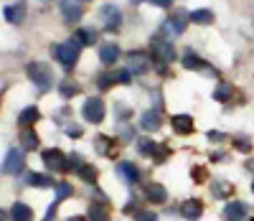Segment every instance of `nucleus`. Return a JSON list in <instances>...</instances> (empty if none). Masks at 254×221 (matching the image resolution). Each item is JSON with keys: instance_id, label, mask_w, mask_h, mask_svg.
<instances>
[{"instance_id": "09e8293b", "label": "nucleus", "mask_w": 254, "mask_h": 221, "mask_svg": "<svg viewBox=\"0 0 254 221\" xmlns=\"http://www.w3.org/2000/svg\"><path fill=\"white\" fill-rule=\"evenodd\" d=\"M252 191H254V183H252Z\"/></svg>"}, {"instance_id": "72a5a7b5", "label": "nucleus", "mask_w": 254, "mask_h": 221, "mask_svg": "<svg viewBox=\"0 0 254 221\" xmlns=\"http://www.w3.org/2000/svg\"><path fill=\"white\" fill-rule=\"evenodd\" d=\"M115 81H117V84H132V72H130V69L115 72Z\"/></svg>"}, {"instance_id": "5701e85b", "label": "nucleus", "mask_w": 254, "mask_h": 221, "mask_svg": "<svg viewBox=\"0 0 254 221\" xmlns=\"http://www.w3.org/2000/svg\"><path fill=\"white\" fill-rule=\"evenodd\" d=\"M224 214H226L229 221H234V219H242V216L247 214V206H244L242 201H231V204H226Z\"/></svg>"}, {"instance_id": "c03bdc74", "label": "nucleus", "mask_w": 254, "mask_h": 221, "mask_svg": "<svg viewBox=\"0 0 254 221\" xmlns=\"http://www.w3.org/2000/svg\"><path fill=\"white\" fill-rule=\"evenodd\" d=\"M69 221H87V219H84V216H71Z\"/></svg>"}, {"instance_id": "2eb2a0df", "label": "nucleus", "mask_w": 254, "mask_h": 221, "mask_svg": "<svg viewBox=\"0 0 254 221\" xmlns=\"http://www.w3.org/2000/svg\"><path fill=\"white\" fill-rule=\"evenodd\" d=\"M89 221H110V206L104 201H92L89 204Z\"/></svg>"}, {"instance_id": "c756f323", "label": "nucleus", "mask_w": 254, "mask_h": 221, "mask_svg": "<svg viewBox=\"0 0 254 221\" xmlns=\"http://www.w3.org/2000/svg\"><path fill=\"white\" fill-rule=\"evenodd\" d=\"M117 132H120V138H122V143H132V138H135V130H132L130 125H127V122H120Z\"/></svg>"}, {"instance_id": "20e7f679", "label": "nucleus", "mask_w": 254, "mask_h": 221, "mask_svg": "<svg viewBox=\"0 0 254 221\" xmlns=\"http://www.w3.org/2000/svg\"><path fill=\"white\" fill-rule=\"evenodd\" d=\"M81 115H84L87 122L99 125L104 120V115H107V107H104V102L99 97H89L87 102H84V107H81Z\"/></svg>"}, {"instance_id": "e433bc0d", "label": "nucleus", "mask_w": 254, "mask_h": 221, "mask_svg": "<svg viewBox=\"0 0 254 221\" xmlns=\"http://www.w3.org/2000/svg\"><path fill=\"white\" fill-rule=\"evenodd\" d=\"M81 132H84V130H81L79 125H66V135H69V138H81Z\"/></svg>"}, {"instance_id": "7ed1b4c3", "label": "nucleus", "mask_w": 254, "mask_h": 221, "mask_svg": "<svg viewBox=\"0 0 254 221\" xmlns=\"http://www.w3.org/2000/svg\"><path fill=\"white\" fill-rule=\"evenodd\" d=\"M150 49H153V56H155L163 66L176 61V49H173V41H165L163 36H155V38L150 41Z\"/></svg>"}, {"instance_id": "393cba45", "label": "nucleus", "mask_w": 254, "mask_h": 221, "mask_svg": "<svg viewBox=\"0 0 254 221\" xmlns=\"http://www.w3.org/2000/svg\"><path fill=\"white\" fill-rule=\"evenodd\" d=\"M231 94H234V86H231L229 81H219V86L214 89V99L216 102H229Z\"/></svg>"}, {"instance_id": "0eeeda50", "label": "nucleus", "mask_w": 254, "mask_h": 221, "mask_svg": "<svg viewBox=\"0 0 254 221\" xmlns=\"http://www.w3.org/2000/svg\"><path fill=\"white\" fill-rule=\"evenodd\" d=\"M81 15H84L81 0H61V18H64V23H79Z\"/></svg>"}, {"instance_id": "f3484780", "label": "nucleus", "mask_w": 254, "mask_h": 221, "mask_svg": "<svg viewBox=\"0 0 254 221\" xmlns=\"http://www.w3.org/2000/svg\"><path fill=\"white\" fill-rule=\"evenodd\" d=\"M147 201L150 204H165L168 201V191L163 188V183H150L147 186Z\"/></svg>"}, {"instance_id": "9d476101", "label": "nucleus", "mask_w": 254, "mask_h": 221, "mask_svg": "<svg viewBox=\"0 0 254 221\" xmlns=\"http://www.w3.org/2000/svg\"><path fill=\"white\" fill-rule=\"evenodd\" d=\"M26 10H28L26 0H18L15 5H8L5 8V20H8V23H13V26L23 23V20H26Z\"/></svg>"}, {"instance_id": "de8ad7c7", "label": "nucleus", "mask_w": 254, "mask_h": 221, "mask_svg": "<svg viewBox=\"0 0 254 221\" xmlns=\"http://www.w3.org/2000/svg\"><path fill=\"white\" fill-rule=\"evenodd\" d=\"M234 221H242V219H234Z\"/></svg>"}, {"instance_id": "412c9836", "label": "nucleus", "mask_w": 254, "mask_h": 221, "mask_svg": "<svg viewBox=\"0 0 254 221\" xmlns=\"http://www.w3.org/2000/svg\"><path fill=\"white\" fill-rule=\"evenodd\" d=\"M38 117H41V112H38V107H26L23 112L18 115V122L23 125V127H31L33 122H38Z\"/></svg>"}, {"instance_id": "4be33fe9", "label": "nucleus", "mask_w": 254, "mask_h": 221, "mask_svg": "<svg viewBox=\"0 0 254 221\" xmlns=\"http://www.w3.org/2000/svg\"><path fill=\"white\" fill-rule=\"evenodd\" d=\"M190 20H193L196 26H208V23H214V13H211L208 8H201V10H193L188 15Z\"/></svg>"}, {"instance_id": "a19ab883", "label": "nucleus", "mask_w": 254, "mask_h": 221, "mask_svg": "<svg viewBox=\"0 0 254 221\" xmlns=\"http://www.w3.org/2000/svg\"><path fill=\"white\" fill-rule=\"evenodd\" d=\"M147 3H153V5H158V8H171L173 0H147Z\"/></svg>"}, {"instance_id": "7c9ffc66", "label": "nucleus", "mask_w": 254, "mask_h": 221, "mask_svg": "<svg viewBox=\"0 0 254 221\" xmlns=\"http://www.w3.org/2000/svg\"><path fill=\"white\" fill-rule=\"evenodd\" d=\"M211 193H214L216 198H224V196H229V193H231V186H229V183H224V181H216L214 186H211Z\"/></svg>"}, {"instance_id": "a211bd4d", "label": "nucleus", "mask_w": 254, "mask_h": 221, "mask_svg": "<svg viewBox=\"0 0 254 221\" xmlns=\"http://www.w3.org/2000/svg\"><path fill=\"white\" fill-rule=\"evenodd\" d=\"M10 219H13V221H31V219H33V211H31L23 201H15V204L10 206Z\"/></svg>"}, {"instance_id": "f704fd0d", "label": "nucleus", "mask_w": 254, "mask_h": 221, "mask_svg": "<svg viewBox=\"0 0 254 221\" xmlns=\"http://www.w3.org/2000/svg\"><path fill=\"white\" fill-rule=\"evenodd\" d=\"M112 81H115V76H107V74H99V76H97V86H99L102 92H104V89H110Z\"/></svg>"}, {"instance_id": "aec40b11", "label": "nucleus", "mask_w": 254, "mask_h": 221, "mask_svg": "<svg viewBox=\"0 0 254 221\" xmlns=\"http://www.w3.org/2000/svg\"><path fill=\"white\" fill-rule=\"evenodd\" d=\"M181 64H183V69H206L203 59L198 54H193V51H186L183 59H181Z\"/></svg>"}, {"instance_id": "9b49d317", "label": "nucleus", "mask_w": 254, "mask_h": 221, "mask_svg": "<svg viewBox=\"0 0 254 221\" xmlns=\"http://www.w3.org/2000/svg\"><path fill=\"white\" fill-rule=\"evenodd\" d=\"M171 125H173V132H176V135H190V132L196 130L193 117H188V115H173Z\"/></svg>"}, {"instance_id": "dca6fc26", "label": "nucleus", "mask_w": 254, "mask_h": 221, "mask_svg": "<svg viewBox=\"0 0 254 221\" xmlns=\"http://www.w3.org/2000/svg\"><path fill=\"white\" fill-rule=\"evenodd\" d=\"M117 173L122 175V178H125L127 183H135V181H137V175H140L137 165H135V163H130V160H122V163L117 165Z\"/></svg>"}, {"instance_id": "58836bf2", "label": "nucleus", "mask_w": 254, "mask_h": 221, "mask_svg": "<svg viewBox=\"0 0 254 221\" xmlns=\"http://www.w3.org/2000/svg\"><path fill=\"white\" fill-rule=\"evenodd\" d=\"M137 219L140 221H158V216L153 211H142V214H137Z\"/></svg>"}, {"instance_id": "2f4dec72", "label": "nucleus", "mask_w": 254, "mask_h": 221, "mask_svg": "<svg viewBox=\"0 0 254 221\" xmlns=\"http://www.w3.org/2000/svg\"><path fill=\"white\" fill-rule=\"evenodd\" d=\"M94 147H97V152H99V155H110V138L99 135V138L94 140Z\"/></svg>"}, {"instance_id": "6e6552de", "label": "nucleus", "mask_w": 254, "mask_h": 221, "mask_svg": "<svg viewBox=\"0 0 254 221\" xmlns=\"http://www.w3.org/2000/svg\"><path fill=\"white\" fill-rule=\"evenodd\" d=\"M127 69H130L132 74H147L150 72V56H147L145 51H132L130 56H127Z\"/></svg>"}, {"instance_id": "1a4fd4ad", "label": "nucleus", "mask_w": 254, "mask_h": 221, "mask_svg": "<svg viewBox=\"0 0 254 221\" xmlns=\"http://www.w3.org/2000/svg\"><path fill=\"white\" fill-rule=\"evenodd\" d=\"M23 152H20V150H8V155H5V165H3V170L5 173H10V175H18L20 170H23Z\"/></svg>"}, {"instance_id": "79ce46f5", "label": "nucleus", "mask_w": 254, "mask_h": 221, "mask_svg": "<svg viewBox=\"0 0 254 221\" xmlns=\"http://www.w3.org/2000/svg\"><path fill=\"white\" fill-rule=\"evenodd\" d=\"M208 140H224V132H219V130H211V132H208Z\"/></svg>"}, {"instance_id": "f8f14e48", "label": "nucleus", "mask_w": 254, "mask_h": 221, "mask_svg": "<svg viewBox=\"0 0 254 221\" xmlns=\"http://www.w3.org/2000/svg\"><path fill=\"white\" fill-rule=\"evenodd\" d=\"M160 125H163V120H160V112H158V109H147V112H142L140 127H142L145 132H155Z\"/></svg>"}, {"instance_id": "a18cd8bd", "label": "nucleus", "mask_w": 254, "mask_h": 221, "mask_svg": "<svg viewBox=\"0 0 254 221\" xmlns=\"http://www.w3.org/2000/svg\"><path fill=\"white\" fill-rule=\"evenodd\" d=\"M130 3H132V5H140V3H142V0H130Z\"/></svg>"}, {"instance_id": "423d86ee", "label": "nucleus", "mask_w": 254, "mask_h": 221, "mask_svg": "<svg viewBox=\"0 0 254 221\" xmlns=\"http://www.w3.org/2000/svg\"><path fill=\"white\" fill-rule=\"evenodd\" d=\"M41 160H44V165L46 168H51V170H56V173H66L69 170V158L66 155H64V152L61 150H44V155H41Z\"/></svg>"}, {"instance_id": "39448f33", "label": "nucleus", "mask_w": 254, "mask_h": 221, "mask_svg": "<svg viewBox=\"0 0 254 221\" xmlns=\"http://www.w3.org/2000/svg\"><path fill=\"white\" fill-rule=\"evenodd\" d=\"M99 20H102V28L104 31H117L122 26V10L117 5L107 3V5L99 8Z\"/></svg>"}, {"instance_id": "49530a36", "label": "nucleus", "mask_w": 254, "mask_h": 221, "mask_svg": "<svg viewBox=\"0 0 254 221\" xmlns=\"http://www.w3.org/2000/svg\"><path fill=\"white\" fill-rule=\"evenodd\" d=\"M41 3H51V0H41Z\"/></svg>"}, {"instance_id": "6ab92c4d", "label": "nucleus", "mask_w": 254, "mask_h": 221, "mask_svg": "<svg viewBox=\"0 0 254 221\" xmlns=\"http://www.w3.org/2000/svg\"><path fill=\"white\" fill-rule=\"evenodd\" d=\"M26 183L33 186V188H49V186H56L51 181V175H41V173H28L26 175Z\"/></svg>"}, {"instance_id": "c9c22d12", "label": "nucleus", "mask_w": 254, "mask_h": 221, "mask_svg": "<svg viewBox=\"0 0 254 221\" xmlns=\"http://www.w3.org/2000/svg\"><path fill=\"white\" fill-rule=\"evenodd\" d=\"M234 147H237L239 152H249V150H252L249 140H244V138H237V140H234Z\"/></svg>"}, {"instance_id": "c85d7f7f", "label": "nucleus", "mask_w": 254, "mask_h": 221, "mask_svg": "<svg viewBox=\"0 0 254 221\" xmlns=\"http://www.w3.org/2000/svg\"><path fill=\"white\" fill-rule=\"evenodd\" d=\"M54 188H56V201H64V198H69V196L74 193L71 183H56Z\"/></svg>"}, {"instance_id": "f03ea898", "label": "nucleus", "mask_w": 254, "mask_h": 221, "mask_svg": "<svg viewBox=\"0 0 254 221\" xmlns=\"http://www.w3.org/2000/svg\"><path fill=\"white\" fill-rule=\"evenodd\" d=\"M51 54H54V59L64 66V69H74L76 61H79V54H81V43L76 38H69L64 43H54Z\"/></svg>"}, {"instance_id": "ea45409f", "label": "nucleus", "mask_w": 254, "mask_h": 221, "mask_svg": "<svg viewBox=\"0 0 254 221\" xmlns=\"http://www.w3.org/2000/svg\"><path fill=\"white\" fill-rule=\"evenodd\" d=\"M56 206H59V201H54V204L49 206V211H46V219H44V221H54V216H56Z\"/></svg>"}, {"instance_id": "cd10ccee", "label": "nucleus", "mask_w": 254, "mask_h": 221, "mask_svg": "<svg viewBox=\"0 0 254 221\" xmlns=\"http://www.w3.org/2000/svg\"><path fill=\"white\" fill-rule=\"evenodd\" d=\"M59 92H61L64 99H71L74 94H79V86L71 84V81H61V84H59Z\"/></svg>"}, {"instance_id": "4468645a", "label": "nucleus", "mask_w": 254, "mask_h": 221, "mask_svg": "<svg viewBox=\"0 0 254 221\" xmlns=\"http://www.w3.org/2000/svg\"><path fill=\"white\" fill-rule=\"evenodd\" d=\"M117 59H120V46L117 43H104V46L99 49V61L104 66H112Z\"/></svg>"}, {"instance_id": "37998d69", "label": "nucleus", "mask_w": 254, "mask_h": 221, "mask_svg": "<svg viewBox=\"0 0 254 221\" xmlns=\"http://www.w3.org/2000/svg\"><path fill=\"white\" fill-rule=\"evenodd\" d=\"M193 178H196V181H206V170H203V168H196V170H193Z\"/></svg>"}, {"instance_id": "ddd939ff", "label": "nucleus", "mask_w": 254, "mask_h": 221, "mask_svg": "<svg viewBox=\"0 0 254 221\" xmlns=\"http://www.w3.org/2000/svg\"><path fill=\"white\" fill-rule=\"evenodd\" d=\"M201 214H203V204L198 201V198H193V201H186V204L181 206V216H183L186 221H196V219H201Z\"/></svg>"}, {"instance_id": "473e14b6", "label": "nucleus", "mask_w": 254, "mask_h": 221, "mask_svg": "<svg viewBox=\"0 0 254 221\" xmlns=\"http://www.w3.org/2000/svg\"><path fill=\"white\" fill-rule=\"evenodd\" d=\"M76 173H79V175H81V178L87 181V183H94V178H97V170H94L92 165H81Z\"/></svg>"}, {"instance_id": "a878e982", "label": "nucleus", "mask_w": 254, "mask_h": 221, "mask_svg": "<svg viewBox=\"0 0 254 221\" xmlns=\"http://www.w3.org/2000/svg\"><path fill=\"white\" fill-rule=\"evenodd\" d=\"M137 150H140V155L153 158L155 152H158V143H155V140H150V138H142V140H137Z\"/></svg>"}, {"instance_id": "4c0bfd02", "label": "nucleus", "mask_w": 254, "mask_h": 221, "mask_svg": "<svg viewBox=\"0 0 254 221\" xmlns=\"http://www.w3.org/2000/svg\"><path fill=\"white\" fill-rule=\"evenodd\" d=\"M165 155H168V147H165V145H160V147H158V152L153 155V160H155V163H163V160H165Z\"/></svg>"}, {"instance_id": "b1692460", "label": "nucleus", "mask_w": 254, "mask_h": 221, "mask_svg": "<svg viewBox=\"0 0 254 221\" xmlns=\"http://www.w3.org/2000/svg\"><path fill=\"white\" fill-rule=\"evenodd\" d=\"M74 38L81 43V46H92V43H97V31L89 28V26H87V28H79Z\"/></svg>"}, {"instance_id": "bb28decb", "label": "nucleus", "mask_w": 254, "mask_h": 221, "mask_svg": "<svg viewBox=\"0 0 254 221\" xmlns=\"http://www.w3.org/2000/svg\"><path fill=\"white\" fill-rule=\"evenodd\" d=\"M20 143H23L26 150H36V147H38V135H36L33 130L23 127V132H20Z\"/></svg>"}, {"instance_id": "f257e3e1", "label": "nucleus", "mask_w": 254, "mask_h": 221, "mask_svg": "<svg viewBox=\"0 0 254 221\" xmlns=\"http://www.w3.org/2000/svg\"><path fill=\"white\" fill-rule=\"evenodd\" d=\"M26 74H28V79L33 81V86L41 94L49 92L54 86V72H51V66L46 61H28L26 64Z\"/></svg>"}]
</instances>
